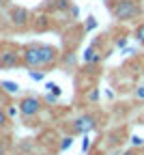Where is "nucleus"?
<instances>
[{
    "instance_id": "f257e3e1",
    "label": "nucleus",
    "mask_w": 144,
    "mask_h": 155,
    "mask_svg": "<svg viewBox=\"0 0 144 155\" xmlns=\"http://www.w3.org/2000/svg\"><path fill=\"white\" fill-rule=\"evenodd\" d=\"M142 13V7L138 0H116L112 5V15L118 22H127V19H136Z\"/></svg>"
},
{
    "instance_id": "f03ea898",
    "label": "nucleus",
    "mask_w": 144,
    "mask_h": 155,
    "mask_svg": "<svg viewBox=\"0 0 144 155\" xmlns=\"http://www.w3.org/2000/svg\"><path fill=\"white\" fill-rule=\"evenodd\" d=\"M22 65H26L28 69H41V52H39V43L26 45L22 50Z\"/></svg>"
},
{
    "instance_id": "7ed1b4c3",
    "label": "nucleus",
    "mask_w": 144,
    "mask_h": 155,
    "mask_svg": "<svg viewBox=\"0 0 144 155\" xmlns=\"http://www.w3.org/2000/svg\"><path fill=\"white\" fill-rule=\"evenodd\" d=\"M17 65H22V50L7 48L0 52V69H13Z\"/></svg>"
},
{
    "instance_id": "20e7f679",
    "label": "nucleus",
    "mask_w": 144,
    "mask_h": 155,
    "mask_svg": "<svg viewBox=\"0 0 144 155\" xmlns=\"http://www.w3.org/2000/svg\"><path fill=\"white\" fill-rule=\"evenodd\" d=\"M17 108H19V114H22V116H28V119H30V116L41 112V99L34 97V95L22 97V101L17 104Z\"/></svg>"
},
{
    "instance_id": "39448f33",
    "label": "nucleus",
    "mask_w": 144,
    "mask_h": 155,
    "mask_svg": "<svg viewBox=\"0 0 144 155\" xmlns=\"http://www.w3.org/2000/svg\"><path fill=\"white\" fill-rule=\"evenodd\" d=\"M9 19L15 28H26L30 24V13L24 9V7H13L11 13H9Z\"/></svg>"
},
{
    "instance_id": "423d86ee",
    "label": "nucleus",
    "mask_w": 144,
    "mask_h": 155,
    "mask_svg": "<svg viewBox=\"0 0 144 155\" xmlns=\"http://www.w3.org/2000/svg\"><path fill=\"white\" fill-rule=\"evenodd\" d=\"M39 52H41V69H43V67H52L58 61V50L54 45L39 43Z\"/></svg>"
},
{
    "instance_id": "0eeeda50",
    "label": "nucleus",
    "mask_w": 144,
    "mask_h": 155,
    "mask_svg": "<svg viewBox=\"0 0 144 155\" xmlns=\"http://www.w3.org/2000/svg\"><path fill=\"white\" fill-rule=\"evenodd\" d=\"M97 125V119L93 114H84V116H80V119L73 121V131L75 134H88L90 129H95Z\"/></svg>"
},
{
    "instance_id": "6e6552de",
    "label": "nucleus",
    "mask_w": 144,
    "mask_h": 155,
    "mask_svg": "<svg viewBox=\"0 0 144 155\" xmlns=\"http://www.w3.org/2000/svg\"><path fill=\"white\" fill-rule=\"evenodd\" d=\"M101 61V54L97 52V48L93 45V48H88L86 52H84V63H88V65H97Z\"/></svg>"
},
{
    "instance_id": "1a4fd4ad",
    "label": "nucleus",
    "mask_w": 144,
    "mask_h": 155,
    "mask_svg": "<svg viewBox=\"0 0 144 155\" xmlns=\"http://www.w3.org/2000/svg\"><path fill=\"white\" fill-rule=\"evenodd\" d=\"M0 88H2L7 95H17L19 93V86L15 82H11V80H2V82H0Z\"/></svg>"
},
{
    "instance_id": "9d476101",
    "label": "nucleus",
    "mask_w": 144,
    "mask_h": 155,
    "mask_svg": "<svg viewBox=\"0 0 144 155\" xmlns=\"http://www.w3.org/2000/svg\"><path fill=\"white\" fill-rule=\"evenodd\" d=\"M133 35H136V39H138V43L144 45V22L136 26V32H133Z\"/></svg>"
},
{
    "instance_id": "9b49d317",
    "label": "nucleus",
    "mask_w": 144,
    "mask_h": 155,
    "mask_svg": "<svg viewBox=\"0 0 144 155\" xmlns=\"http://www.w3.org/2000/svg\"><path fill=\"white\" fill-rule=\"evenodd\" d=\"M7 123H9V114H7V110L0 108V127H5Z\"/></svg>"
},
{
    "instance_id": "f8f14e48",
    "label": "nucleus",
    "mask_w": 144,
    "mask_h": 155,
    "mask_svg": "<svg viewBox=\"0 0 144 155\" xmlns=\"http://www.w3.org/2000/svg\"><path fill=\"white\" fill-rule=\"evenodd\" d=\"M71 142H73V138H71V136H67V138H63V142H60V151L69 149V147H71Z\"/></svg>"
},
{
    "instance_id": "ddd939ff",
    "label": "nucleus",
    "mask_w": 144,
    "mask_h": 155,
    "mask_svg": "<svg viewBox=\"0 0 144 155\" xmlns=\"http://www.w3.org/2000/svg\"><path fill=\"white\" fill-rule=\"evenodd\" d=\"M43 75H45V71H30V78H32V80H43Z\"/></svg>"
},
{
    "instance_id": "4468645a",
    "label": "nucleus",
    "mask_w": 144,
    "mask_h": 155,
    "mask_svg": "<svg viewBox=\"0 0 144 155\" xmlns=\"http://www.w3.org/2000/svg\"><path fill=\"white\" fill-rule=\"evenodd\" d=\"M47 88H50L52 95H56V97L60 95V86H58V84H47Z\"/></svg>"
},
{
    "instance_id": "2eb2a0df",
    "label": "nucleus",
    "mask_w": 144,
    "mask_h": 155,
    "mask_svg": "<svg viewBox=\"0 0 144 155\" xmlns=\"http://www.w3.org/2000/svg\"><path fill=\"white\" fill-rule=\"evenodd\" d=\"M97 26V19L95 17H88V22H86V30H93Z\"/></svg>"
},
{
    "instance_id": "dca6fc26",
    "label": "nucleus",
    "mask_w": 144,
    "mask_h": 155,
    "mask_svg": "<svg viewBox=\"0 0 144 155\" xmlns=\"http://www.w3.org/2000/svg\"><path fill=\"white\" fill-rule=\"evenodd\" d=\"M131 142H133V147H140V144H144V140L140 138V136H133V138H131Z\"/></svg>"
},
{
    "instance_id": "f3484780",
    "label": "nucleus",
    "mask_w": 144,
    "mask_h": 155,
    "mask_svg": "<svg viewBox=\"0 0 144 155\" xmlns=\"http://www.w3.org/2000/svg\"><path fill=\"white\" fill-rule=\"evenodd\" d=\"M136 95H138V97H140V99H144V86H140V88H138V91H136Z\"/></svg>"
},
{
    "instance_id": "a211bd4d",
    "label": "nucleus",
    "mask_w": 144,
    "mask_h": 155,
    "mask_svg": "<svg viewBox=\"0 0 144 155\" xmlns=\"http://www.w3.org/2000/svg\"><path fill=\"white\" fill-rule=\"evenodd\" d=\"M123 155H140V153H138L136 149H127V151H125V153H123Z\"/></svg>"
},
{
    "instance_id": "6ab92c4d",
    "label": "nucleus",
    "mask_w": 144,
    "mask_h": 155,
    "mask_svg": "<svg viewBox=\"0 0 144 155\" xmlns=\"http://www.w3.org/2000/svg\"><path fill=\"white\" fill-rule=\"evenodd\" d=\"M5 153H7V144L0 140V155H5Z\"/></svg>"
},
{
    "instance_id": "aec40b11",
    "label": "nucleus",
    "mask_w": 144,
    "mask_h": 155,
    "mask_svg": "<svg viewBox=\"0 0 144 155\" xmlns=\"http://www.w3.org/2000/svg\"><path fill=\"white\" fill-rule=\"evenodd\" d=\"M17 110H19V108H17ZM17 110H15V108H13V106H11V108H7V114H9V116H13V114H15V112H17Z\"/></svg>"
},
{
    "instance_id": "412c9836",
    "label": "nucleus",
    "mask_w": 144,
    "mask_h": 155,
    "mask_svg": "<svg viewBox=\"0 0 144 155\" xmlns=\"http://www.w3.org/2000/svg\"><path fill=\"white\" fill-rule=\"evenodd\" d=\"M88 97H90V99H93V101H95V99H97V97H99V93H97V91H93V93H90V95H88Z\"/></svg>"
},
{
    "instance_id": "4be33fe9",
    "label": "nucleus",
    "mask_w": 144,
    "mask_h": 155,
    "mask_svg": "<svg viewBox=\"0 0 144 155\" xmlns=\"http://www.w3.org/2000/svg\"><path fill=\"white\" fill-rule=\"evenodd\" d=\"M2 5H7V0H0V7H2Z\"/></svg>"
},
{
    "instance_id": "5701e85b",
    "label": "nucleus",
    "mask_w": 144,
    "mask_h": 155,
    "mask_svg": "<svg viewBox=\"0 0 144 155\" xmlns=\"http://www.w3.org/2000/svg\"><path fill=\"white\" fill-rule=\"evenodd\" d=\"M140 155H144V149H142V153H140Z\"/></svg>"
}]
</instances>
